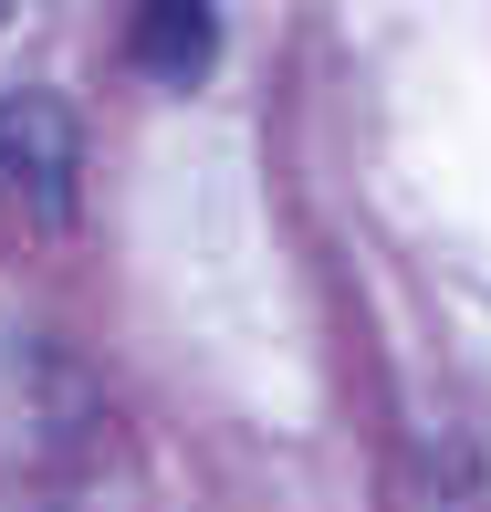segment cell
I'll list each match as a JSON object with an SVG mask.
<instances>
[{
    "mask_svg": "<svg viewBox=\"0 0 491 512\" xmlns=\"http://www.w3.org/2000/svg\"><path fill=\"white\" fill-rule=\"evenodd\" d=\"M11 11H21V0H0V21H11Z\"/></svg>",
    "mask_w": 491,
    "mask_h": 512,
    "instance_id": "3",
    "label": "cell"
},
{
    "mask_svg": "<svg viewBox=\"0 0 491 512\" xmlns=\"http://www.w3.org/2000/svg\"><path fill=\"white\" fill-rule=\"evenodd\" d=\"M126 53L147 84L189 95V84L220 74V0H136L126 11Z\"/></svg>",
    "mask_w": 491,
    "mask_h": 512,
    "instance_id": "2",
    "label": "cell"
},
{
    "mask_svg": "<svg viewBox=\"0 0 491 512\" xmlns=\"http://www.w3.org/2000/svg\"><path fill=\"white\" fill-rule=\"evenodd\" d=\"M74 178H84V126L63 95L11 84L0 95V199L32 220H74Z\"/></svg>",
    "mask_w": 491,
    "mask_h": 512,
    "instance_id": "1",
    "label": "cell"
}]
</instances>
